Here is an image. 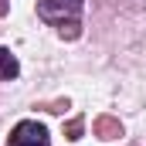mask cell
Masks as SVG:
<instances>
[{"mask_svg":"<svg viewBox=\"0 0 146 146\" xmlns=\"http://www.w3.org/2000/svg\"><path fill=\"white\" fill-rule=\"evenodd\" d=\"M82 10H85L82 0H37V17H41L44 24L58 27V31H65V27H78Z\"/></svg>","mask_w":146,"mask_h":146,"instance_id":"obj_1","label":"cell"},{"mask_svg":"<svg viewBox=\"0 0 146 146\" xmlns=\"http://www.w3.org/2000/svg\"><path fill=\"white\" fill-rule=\"evenodd\" d=\"M7 146H51V136H48V129L37 119H24V122L14 126Z\"/></svg>","mask_w":146,"mask_h":146,"instance_id":"obj_2","label":"cell"},{"mask_svg":"<svg viewBox=\"0 0 146 146\" xmlns=\"http://www.w3.org/2000/svg\"><path fill=\"white\" fill-rule=\"evenodd\" d=\"M17 58L7 51V48H0V78H17Z\"/></svg>","mask_w":146,"mask_h":146,"instance_id":"obj_3","label":"cell"}]
</instances>
